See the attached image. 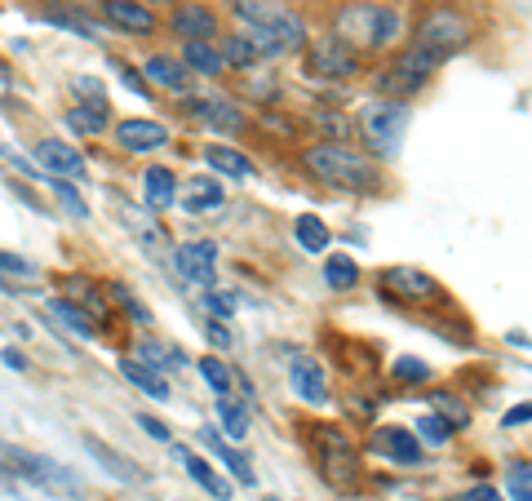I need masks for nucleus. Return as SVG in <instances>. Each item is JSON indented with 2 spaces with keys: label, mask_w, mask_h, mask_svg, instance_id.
<instances>
[{
  "label": "nucleus",
  "mask_w": 532,
  "mask_h": 501,
  "mask_svg": "<svg viewBox=\"0 0 532 501\" xmlns=\"http://www.w3.org/2000/svg\"><path fill=\"white\" fill-rule=\"evenodd\" d=\"M235 18L249 27V45L258 49V58H280L289 49H302L306 45V23L293 9L284 5H271V0H231Z\"/></svg>",
  "instance_id": "nucleus-1"
},
{
  "label": "nucleus",
  "mask_w": 532,
  "mask_h": 501,
  "mask_svg": "<svg viewBox=\"0 0 532 501\" xmlns=\"http://www.w3.org/2000/svg\"><path fill=\"white\" fill-rule=\"evenodd\" d=\"M302 160L320 182H329L337 191H355V196H368V191H377V182H382L373 160L355 156L342 142H315V147H306Z\"/></svg>",
  "instance_id": "nucleus-2"
},
{
  "label": "nucleus",
  "mask_w": 532,
  "mask_h": 501,
  "mask_svg": "<svg viewBox=\"0 0 532 501\" xmlns=\"http://www.w3.org/2000/svg\"><path fill=\"white\" fill-rule=\"evenodd\" d=\"M470 40V23L457 9H435V14H426V23L417 27L413 45H408V54H417L426 67H444L448 58L457 54V49H466Z\"/></svg>",
  "instance_id": "nucleus-3"
},
{
  "label": "nucleus",
  "mask_w": 532,
  "mask_h": 501,
  "mask_svg": "<svg viewBox=\"0 0 532 501\" xmlns=\"http://www.w3.org/2000/svg\"><path fill=\"white\" fill-rule=\"evenodd\" d=\"M337 40L351 49H386L399 40V14L391 5H346L337 14Z\"/></svg>",
  "instance_id": "nucleus-4"
},
{
  "label": "nucleus",
  "mask_w": 532,
  "mask_h": 501,
  "mask_svg": "<svg viewBox=\"0 0 532 501\" xmlns=\"http://www.w3.org/2000/svg\"><path fill=\"white\" fill-rule=\"evenodd\" d=\"M0 457L9 462L14 475H23L27 484L45 488V493H54V497H80V493H85V488H80V479L71 475L63 462H49V457L27 453V448H0Z\"/></svg>",
  "instance_id": "nucleus-5"
},
{
  "label": "nucleus",
  "mask_w": 532,
  "mask_h": 501,
  "mask_svg": "<svg viewBox=\"0 0 532 501\" xmlns=\"http://www.w3.org/2000/svg\"><path fill=\"white\" fill-rule=\"evenodd\" d=\"M360 125H364L368 147H373L377 156H395L399 142L408 134V107L395 98H373V102H364Z\"/></svg>",
  "instance_id": "nucleus-6"
},
{
  "label": "nucleus",
  "mask_w": 532,
  "mask_h": 501,
  "mask_svg": "<svg viewBox=\"0 0 532 501\" xmlns=\"http://www.w3.org/2000/svg\"><path fill=\"white\" fill-rule=\"evenodd\" d=\"M355 67H360L355 49L342 45L337 36L315 40V45H311V76H320V80H351Z\"/></svg>",
  "instance_id": "nucleus-7"
},
{
  "label": "nucleus",
  "mask_w": 532,
  "mask_h": 501,
  "mask_svg": "<svg viewBox=\"0 0 532 501\" xmlns=\"http://www.w3.org/2000/svg\"><path fill=\"white\" fill-rule=\"evenodd\" d=\"M315 439H320V462H324V475L329 484H351L355 479V457H351V444L333 431V426H311Z\"/></svg>",
  "instance_id": "nucleus-8"
},
{
  "label": "nucleus",
  "mask_w": 532,
  "mask_h": 501,
  "mask_svg": "<svg viewBox=\"0 0 532 501\" xmlns=\"http://www.w3.org/2000/svg\"><path fill=\"white\" fill-rule=\"evenodd\" d=\"M173 262H178V271L187 275L191 284H200V289H213V280H218V244L213 240L182 244V249L173 253Z\"/></svg>",
  "instance_id": "nucleus-9"
},
{
  "label": "nucleus",
  "mask_w": 532,
  "mask_h": 501,
  "mask_svg": "<svg viewBox=\"0 0 532 501\" xmlns=\"http://www.w3.org/2000/svg\"><path fill=\"white\" fill-rule=\"evenodd\" d=\"M373 453L391 457V462H399V466L422 462V444H417V435L408 431V426H382V431L373 435Z\"/></svg>",
  "instance_id": "nucleus-10"
},
{
  "label": "nucleus",
  "mask_w": 532,
  "mask_h": 501,
  "mask_svg": "<svg viewBox=\"0 0 532 501\" xmlns=\"http://www.w3.org/2000/svg\"><path fill=\"white\" fill-rule=\"evenodd\" d=\"M116 142L125 151H138V156H147V151L169 147V129L160 125V120H125V125L116 129Z\"/></svg>",
  "instance_id": "nucleus-11"
},
{
  "label": "nucleus",
  "mask_w": 532,
  "mask_h": 501,
  "mask_svg": "<svg viewBox=\"0 0 532 501\" xmlns=\"http://www.w3.org/2000/svg\"><path fill=\"white\" fill-rule=\"evenodd\" d=\"M386 289H391L395 298H408V302L439 298V284L426 271H417V267H391V271H386Z\"/></svg>",
  "instance_id": "nucleus-12"
},
{
  "label": "nucleus",
  "mask_w": 532,
  "mask_h": 501,
  "mask_svg": "<svg viewBox=\"0 0 532 501\" xmlns=\"http://www.w3.org/2000/svg\"><path fill=\"white\" fill-rule=\"evenodd\" d=\"M289 386L293 395L306 404H324L329 400V382H324V368L315 360H306V355H298V360L289 364Z\"/></svg>",
  "instance_id": "nucleus-13"
},
{
  "label": "nucleus",
  "mask_w": 532,
  "mask_h": 501,
  "mask_svg": "<svg viewBox=\"0 0 532 501\" xmlns=\"http://www.w3.org/2000/svg\"><path fill=\"white\" fill-rule=\"evenodd\" d=\"M80 444H85V453H89V457H98V462H102V470H107V475L125 479V484H147V470H138V466H133L125 453H116V448H111L107 439H98V435H85V439H80Z\"/></svg>",
  "instance_id": "nucleus-14"
},
{
  "label": "nucleus",
  "mask_w": 532,
  "mask_h": 501,
  "mask_svg": "<svg viewBox=\"0 0 532 501\" xmlns=\"http://www.w3.org/2000/svg\"><path fill=\"white\" fill-rule=\"evenodd\" d=\"M102 18H107L111 27H120V32H138V36H147L151 27H156L151 9L138 5V0H102Z\"/></svg>",
  "instance_id": "nucleus-15"
},
{
  "label": "nucleus",
  "mask_w": 532,
  "mask_h": 501,
  "mask_svg": "<svg viewBox=\"0 0 532 501\" xmlns=\"http://www.w3.org/2000/svg\"><path fill=\"white\" fill-rule=\"evenodd\" d=\"M173 32L182 40H209V36H218V18L204 5H178L173 9Z\"/></svg>",
  "instance_id": "nucleus-16"
},
{
  "label": "nucleus",
  "mask_w": 532,
  "mask_h": 501,
  "mask_svg": "<svg viewBox=\"0 0 532 501\" xmlns=\"http://www.w3.org/2000/svg\"><path fill=\"white\" fill-rule=\"evenodd\" d=\"M173 457H178L182 462V470H187L191 479H196V484L204 488V493H213V497H231V484L222 475H213V466L204 462L200 453H191V448H182V444H173Z\"/></svg>",
  "instance_id": "nucleus-17"
},
{
  "label": "nucleus",
  "mask_w": 532,
  "mask_h": 501,
  "mask_svg": "<svg viewBox=\"0 0 532 501\" xmlns=\"http://www.w3.org/2000/svg\"><path fill=\"white\" fill-rule=\"evenodd\" d=\"M36 160L54 173V178L58 173H67V178H80V173H85V156H80L76 147H67V142H40Z\"/></svg>",
  "instance_id": "nucleus-18"
},
{
  "label": "nucleus",
  "mask_w": 532,
  "mask_h": 501,
  "mask_svg": "<svg viewBox=\"0 0 532 501\" xmlns=\"http://www.w3.org/2000/svg\"><path fill=\"white\" fill-rule=\"evenodd\" d=\"M142 71H147L160 89H169V94H187V89H191V71L182 63H173V58H165V54H151Z\"/></svg>",
  "instance_id": "nucleus-19"
},
{
  "label": "nucleus",
  "mask_w": 532,
  "mask_h": 501,
  "mask_svg": "<svg viewBox=\"0 0 532 501\" xmlns=\"http://www.w3.org/2000/svg\"><path fill=\"white\" fill-rule=\"evenodd\" d=\"M222 200H227V191H222V182H213V178H191L187 191H182V209L187 213L222 209Z\"/></svg>",
  "instance_id": "nucleus-20"
},
{
  "label": "nucleus",
  "mask_w": 532,
  "mask_h": 501,
  "mask_svg": "<svg viewBox=\"0 0 532 501\" xmlns=\"http://www.w3.org/2000/svg\"><path fill=\"white\" fill-rule=\"evenodd\" d=\"M191 111H200V120H209L213 129H231V134L244 129V116L231 107L227 98H191Z\"/></svg>",
  "instance_id": "nucleus-21"
},
{
  "label": "nucleus",
  "mask_w": 532,
  "mask_h": 501,
  "mask_svg": "<svg viewBox=\"0 0 532 501\" xmlns=\"http://www.w3.org/2000/svg\"><path fill=\"white\" fill-rule=\"evenodd\" d=\"M120 222H125L133 240H138L147 253H156V258L169 249V235H165V227H160V222H147L138 209H125V218H120Z\"/></svg>",
  "instance_id": "nucleus-22"
},
{
  "label": "nucleus",
  "mask_w": 532,
  "mask_h": 501,
  "mask_svg": "<svg viewBox=\"0 0 532 501\" xmlns=\"http://www.w3.org/2000/svg\"><path fill=\"white\" fill-rule=\"evenodd\" d=\"M200 439L213 448V453L222 457V466H227L231 475L240 479V484H253V479H258V475H253V466H249V457H244V453H235V448H231V444H227V439H222L218 431H209V426H204V431H200Z\"/></svg>",
  "instance_id": "nucleus-23"
},
{
  "label": "nucleus",
  "mask_w": 532,
  "mask_h": 501,
  "mask_svg": "<svg viewBox=\"0 0 532 501\" xmlns=\"http://www.w3.org/2000/svg\"><path fill=\"white\" fill-rule=\"evenodd\" d=\"M178 200V178H173L169 169H147V209L151 213H165L169 204Z\"/></svg>",
  "instance_id": "nucleus-24"
},
{
  "label": "nucleus",
  "mask_w": 532,
  "mask_h": 501,
  "mask_svg": "<svg viewBox=\"0 0 532 501\" xmlns=\"http://www.w3.org/2000/svg\"><path fill=\"white\" fill-rule=\"evenodd\" d=\"M120 373H125V382H133L142 395H151V400H169L165 377H160V373H151L147 364H138V360H120Z\"/></svg>",
  "instance_id": "nucleus-25"
},
{
  "label": "nucleus",
  "mask_w": 532,
  "mask_h": 501,
  "mask_svg": "<svg viewBox=\"0 0 532 501\" xmlns=\"http://www.w3.org/2000/svg\"><path fill=\"white\" fill-rule=\"evenodd\" d=\"M204 160H209V165L218 169V173L235 178V182H249V178H253V165H249V160H244L235 147H209V151H204Z\"/></svg>",
  "instance_id": "nucleus-26"
},
{
  "label": "nucleus",
  "mask_w": 532,
  "mask_h": 501,
  "mask_svg": "<svg viewBox=\"0 0 532 501\" xmlns=\"http://www.w3.org/2000/svg\"><path fill=\"white\" fill-rule=\"evenodd\" d=\"M182 67L200 71V76H218L222 58H218V49H213L209 40H187V49H182Z\"/></svg>",
  "instance_id": "nucleus-27"
},
{
  "label": "nucleus",
  "mask_w": 532,
  "mask_h": 501,
  "mask_svg": "<svg viewBox=\"0 0 532 501\" xmlns=\"http://www.w3.org/2000/svg\"><path fill=\"white\" fill-rule=\"evenodd\" d=\"M293 231H298V240H302L306 253H324V249H329V240H333L329 227H324L315 213H302V218L293 222Z\"/></svg>",
  "instance_id": "nucleus-28"
},
{
  "label": "nucleus",
  "mask_w": 532,
  "mask_h": 501,
  "mask_svg": "<svg viewBox=\"0 0 532 501\" xmlns=\"http://www.w3.org/2000/svg\"><path fill=\"white\" fill-rule=\"evenodd\" d=\"M218 417H222V426H227L231 439L249 435V413H244V404L235 400V395H218Z\"/></svg>",
  "instance_id": "nucleus-29"
},
{
  "label": "nucleus",
  "mask_w": 532,
  "mask_h": 501,
  "mask_svg": "<svg viewBox=\"0 0 532 501\" xmlns=\"http://www.w3.org/2000/svg\"><path fill=\"white\" fill-rule=\"evenodd\" d=\"M138 364H147L151 373H160V364H169V368H178V364H187L178 351H169V346H160L156 337H142L138 342Z\"/></svg>",
  "instance_id": "nucleus-30"
},
{
  "label": "nucleus",
  "mask_w": 532,
  "mask_h": 501,
  "mask_svg": "<svg viewBox=\"0 0 532 501\" xmlns=\"http://www.w3.org/2000/svg\"><path fill=\"white\" fill-rule=\"evenodd\" d=\"M324 280H329V289H355L360 284V267L346 253H337V258L324 262Z\"/></svg>",
  "instance_id": "nucleus-31"
},
{
  "label": "nucleus",
  "mask_w": 532,
  "mask_h": 501,
  "mask_svg": "<svg viewBox=\"0 0 532 501\" xmlns=\"http://www.w3.org/2000/svg\"><path fill=\"white\" fill-rule=\"evenodd\" d=\"M49 315H54V320H63L71 333H80V337H94V315H85L80 311V306H71V302H49Z\"/></svg>",
  "instance_id": "nucleus-32"
},
{
  "label": "nucleus",
  "mask_w": 532,
  "mask_h": 501,
  "mask_svg": "<svg viewBox=\"0 0 532 501\" xmlns=\"http://www.w3.org/2000/svg\"><path fill=\"white\" fill-rule=\"evenodd\" d=\"M218 58H222V67H253L258 63V49L249 45L244 36H231V40H222V49H218Z\"/></svg>",
  "instance_id": "nucleus-33"
},
{
  "label": "nucleus",
  "mask_w": 532,
  "mask_h": 501,
  "mask_svg": "<svg viewBox=\"0 0 532 501\" xmlns=\"http://www.w3.org/2000/svg\"><path fill=\"white\" fill-rule=\"evenodd\" d=\"M200 377L213 386L218 395H231V368L222 360H213V355H200Z\"/></svg>",
  "instance_id": "nucleus-34"
},
{
  "label": "nucleus",
  "mask_w": 532,
  "mask_h": 501,
  "mask_svg": "<svg viewBox=\"0 0 532 501\" xmlns=\"http://www.w3.org/2000/svg\"><path fill=\"white\" fill-rule=\"evenodd\" d=\"M417 431H422L426 444H448V439H453V422L439 413H426L422 422H417Z\"/></svg>",
  "instance_id": "nucleus-35"
},
{
  "label": "nucleus",
  "mask_w": 532,
  "mask_h": 501,
  "mask_svg": "<svg viewBox=\"0 0 532 501\" xmlns=\"http://www.w3.org/2000/svg\"><path fill=\"white\" fill-rule=\"evenodd\" d=\"M9 275H23V280H40V267L27 258H14V253H0V280H9Z\"/></svg>",
  "instance_id": "nucleus-36"
},
{
  "label": "nucleus",
  "mask_w": 532,
  "mask_h": 501,
  "mask_svg": "<svg viewBox=\"0 0 532 501\" xmlns=\"http://www.w3.org/2000/svg\"><path fill=\"white\" fill-rule=\"evenodd\" d=\"M395 377H399V382H426V377H431V364H422L417 355H399Z\"/></svg>",
  "instance_id": "nucleus-37"
},
{
  "label": "nucleus",
  "mask_w": 532,
  "mask_h": 501,
  "mask_svg": "<svg viewBox=\"0 0 532 501\" xmlns=\"http://www.w3.org/2000/svg\"><path fill=\"white\" fill-rule=\"evenodd\" d=\"M71 125L76 129H85V134H102L107 129V107H76V116H71Z\"/></svg>",
  "instance_id": "nucleus-38"
},
{
  "label": "nucleus",
  "mask_w": 532,
  "mask_h": 501,
  "mask_svg": "<svg viewBox=\"0 0 532 501\" xmlns=\"http://www.w3.org/2000/svg\"><path fill=\"white\" fill-rule=\"evenodd\" d=\"M510 497H515V501H532V470H528V462L510 466Z\"/></svg>",
  "instance_id": "nucleus-39"
},
{
  "label": "nucleus",
  "mask_w": 532,
  "mask_h": 501,
  "mask_svg": "<svg viewBox=\"0 0 532 501\" xmlns=\"http://www.w3.org/2000/svg\"><path fill=\"white\" fill-rule=\"evenodd\" d=\"M111 298H116L120 306H125V311L133 315V320H138V324H151V315H147V306H142L138 298H133V293L125 289V284H116V289H111Z\"/></svg>",
  "instance_id": "nucleus-40"
},
{
  "label": "nucleus",
  "mask_w": 532,
  "mask_h": 501,
  "mask_svg": "<svg viewBox=\"0 0 532 501\" xmlns=\"http://www.w3.org/2000/svg\"><path fill=\"white\" fill-rule=\"evenodd\" d=\"M54 191H58V196H63V200H67V209H71V213H76V218H89V209H85V200H80V196H76V191H71V187H67V182H58V178H54Z\"/></svg>",
  "instance_id": "nucleus-41"
},
{
  "label": "nucleus",
  "mask_w": 532,
  "mask_h": 501,
  "mask_svg": "<svg viewBox=\"0 0 532 501\" xmlns=\"http://www.w3.org/2000/svg\"><path fill=\"white\" fill-rule=\"evenodd\" d=\"M204 302H209V311L222 315V320H231V315H235V302L227 298V293H213V289H209V293H204Z\"/></svg>",
  "instance_id": "nucleus-42"
},
{
  "label": "nucleus",
  "mask_w": 532,
  "mask_h": 501,
  "mask_svg": "<svg viewBox=\"0 0 532 501\" xmlns=\"http://www.w3.org/2000/svg\"><path fill=\"white\" fill-rule=\"evenodd\" d=\"M138 426H142V431H147L151 439H160V444H165V439H169V426L160 422V417H147V413H142V417H138Z\"/></svg>",
  "instance_id": "nucleus-43"
},
{
  "label": "nucleus",
  "mask_w": 532,
  "mask_h": 501,
  "mask_svg": "<svg viewBox=\"0 0 532 501\" xmlns=\"http://www.w3.org/2000/svg\"><path fill=\"white\" fill-rule=\"evenodd\" d=\"M204 333H209V342H218V346H231V329H222L218 320H209V324H204Z\"/></svg>",
  "instance_id": "nucleus-44"
},
{
  "label": "nucleus",
  "mask_w": 532,
  "mask_h": 501,
  "mask_svg": "<svg viewBox=\"0 0 532 501\" xmlns=\"http://www.w3.org/2000/svg\"><path fill=\"white\" fill-rule=\"evenodd\" d=\"M528 417H532V408L519 404V408H510V413H506V426H510V431H515V426H528Z\"/></svg>",
  "instance_id": "nucleus-45"
},
{
  "label": "nucleus",
  "mask_w": 532,
  "mask_h": 501,
  "mask_svg": "<svg viewBox=\"0 0 532 501\" xmlns=\"http://www.w3.org/2000/svg\"><path fill=\"white\" fill-rule=\"evenodd\" d=\"M0 360H5L9 368H18V373H23V368H27V360H23V355H18V351H14V346H9V351H5V355H0Z\"/></svg>",
  "instance_id": "nucleus-46"
},
{
  "label": "nucleus",
  "mask_w": 532,
  "mask_h": 501,
  "mask_svg": "<svg viewBox=\"0 0 532 501\" xmlns=\"http://www.w3.org/2000/svg\"><path fill=\"white\" fill-rule=\"evenodd\" d=\"M466 501H501V497L493 493V488H475V493H470Z\"/></svg>",
  "instance_id": "nucleus-47"
},
{
  "label": "nucleus",
  "mask_w": 532,
  "mask_h": 501,
  "mask_svg": "<svg viewBox=\"0 0 532 501\" xmlns=\"http://www.w3.org/2000/svg\"><path fill=\"white\" fill-rule=\"evenodd\" d=\"M156 5H160V0H156ZM165 5H173V0H165Z\"/></svg>",
  "instance_id": "nucleus-48"
},
{
  "label": "nucleus",
  "mask_w": 532,
  "mask_h": 501,
  "mask_svg": "<svg viewBox=\"0 0 532 501\" xmlns=\"http://www.w3.org/2000/svg\"><path fill=\"white\" fill-rule=\"evenodd\" d=\"M266 501H275V497H266Z\"/></svg>",
  "instance_id": "nucleus-49"
}]
</instances>
